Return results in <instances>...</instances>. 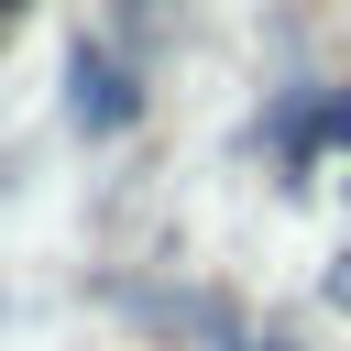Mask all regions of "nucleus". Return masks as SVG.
<instances>
[{
  "instance_id": "f257e3e1",
  "label": "nucleus",
  "mask_w": 351,
  "mask_h": 351,
  "mask_svg": "<svg viewBox=\"0 0 351 351\" xmlns=\"http://www.w3.org/2000/svg\"><path fill=\"white\" fill-rule=\"evenodd\" d=\"M66 88H77V121H88V132H121V121H132V77L110 66V44H77V55H66Z\"/></svg>"
}]
</instances>
